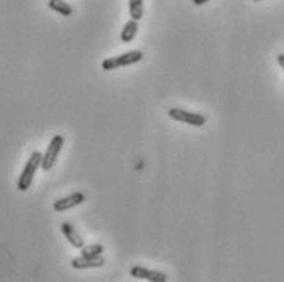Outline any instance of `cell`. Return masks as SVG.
Returning <instances> with one entry per match:
<instances>
[{
	"mask_svg": "<svg viewBox=\"0 0 284 282\" xmlns=\"http://www.w3.org/2000/svg\"><path fill=\"white\" fill-rule=\"evenodd\" d=\"M41 161H43V155L40 151L31 153L30 159L27 161V164H25V168L20 174V179H18V184H17L18 190L25 192V190L30 189V185H31V182H33V177L36 174L38 168H41Z\"/></svg>",
	"mask_w": 284,
	"mask_h": 282,
	"instance_id": "1",
	"label": "cell"
},
{
	"mask_svg": "<svg viewBox=\"0 0 284 282\" xmlns=\"http://www.w3.org/2000/svg\"><path fill=\"white\" fill-rule=\"evenodd\" d=\"M48 7H49L51 10L58 12V14H61L63 17L73 15V7H71L69 4L63 2V0H49V2H48Z\"/></svg>",
	"mask_w": 284,
	"mask_h": 282,
	"instance_id": "10",
	"label": "cell"
},
{
	"mask_svg": "<svg viewBox=\"0 0 284 282\" xmlns=\"http://www.w3.org/2000/svg\"><path fill=\"white\" fill-rule=\"evenodd\" d=\"M143 59V53H141L140 49H135V51H128V53H124L117 56V62H119V67H125V66H130V64L135 62H140Z\"/></svg>",
	"mask_w": 284,
	"mask_h": 282,
	"instance_id": "8",
	"label": "cell"
},
{
	"mask_svg": "<svg viewBox=\"0 0 284 282\" xmlns=\"http://www.w3.org/2000/svg\"><path fill=\"white\" fill-rule=\"evenodd\" d=\"M119 67V62H117V57H108L104 62H102V69L104 70H113Z\"/></svg>",
	"mask_w": 284,
	"mask_h": 282,
	"instance_id": "13",
	"label": "cell"
},
{
	"mask_svg": "<svg viewBox=\"0 0 284 282\" xmlns=\"http://www.w3.org/2000/svg\"><path fill=\"white\" fill-rule=\"evenodd\" d=\"M105 264V259L102 256H81L71 262L74 269H90V267H102Z\"/></svg>",
	"mask_w": 284,
	"mask_h": 282,
	"instance_id": "6",
	"label": "cell"
},
{
	"mask_svg": "<svg viewBox=\"0 0 284 282\" xmlns=\"http://www.w3.org/2000/svg\"><path fill=\"white\" fill-rule=\"evenodd\" d=\"M61 232H63L64 236H66V240H68L74 248L81 249V248L84 246V240L81 238L79 233L76 232V228L71 225V223H63V225H61Z\"/></svg>",
	"mask_w": 284,
	"mask_h": 282,
	"instance_id": "7",
	"label": "cell"
},
{
	"mask_svg": "<svg viewBox=\"0 0 284 282\" xmlns=\"http://www.w3.org/2000/svg\"><path fill=\"white\" fill-rule=\"evenodd\" d=\"M169 117L178 120V121H183V123L192 125V126H204L205 125L204 115L187 112L184 108H169Z\"/></svg>",
	"mask_w": 284,
	"mask_h": 282,
	"instance_id": "3",
	"label": "cell"
},
{
	"mask_svg": "<svg viewBox=\"0 0 284 282\" xmlns=\"http://www.w3.org/2000/svg\"><path fill=\"white\" fill-rule=\"evenodd\" d=\"M277 62H279V66H281L282 70H284V54H279V56H277Z\"/></svg>",
	"mask_w": 284,
	"mask_h": 282,
	"instance_id": "14",
	"label": "cell"
},
{
	"mask_svg": "<svg viewBox=\"0 0 284 282\" xmlns=\"http://www.w3.org/2000/svg\"><path fill=\"white\" fill-rule=\"evenodd\" d=\"M130 274L135 279H146V280H151V282H166L167 280L166 274L159 272V271H150V269H146L143 266L132 267Z\"/></svg>",
	"mask_w": 284,
	"mask_h": 282,
	"instance_id": "5",
	"label": "cell"
},
{
	"mask_svg": "<svg viewBox=\"0 0 284 282\" xmlns=\"http://www.w3.org/2000/svg\"><path fill=\"white\" fill-rule=\"evenodd\" d=\"M81 253H82V256H102V253H104V246H102V245L82 246Z\"/></svg>",
	"mask_w": 284,
	"mask_h": 282,
	"instance_id": "12",
	"label": "cell"
},
{
	"mask_svg": "<svg viewBox=\"0 0 284 282\" xmlns=\"http://www.w3.org/2000/svg\"><path fill=\"white\" fill-rule=\"evenodd\" d=\"M137 31H138V22L132 18V20H128L125 23L124 30H122L120 40L124 41V43H130L133 38H135V35H137Z\"/></svg>",
	"mask_w": 284,
	"mask_h": 282,
	"instance_id": "9",
	"label": "cell"
},
{
	"mask_svg": "<svg viewBox=\"0 0 284 282\" xmlns=\"http://www.w3.org/2000/svg\"><path fill=\"white\" fill-rule=\"evenodd\" d=\"M84 200H86V195H84L82 192H76V194H71L68 197L56 200L53 203V208H54V212H66L69 208H74L77 205H81Z\"/></svg>",
	"mask_w": 284,
	"mask_h": 282,
	"instance_id": "4",
	"label": "cell"
},
{
	"mask_svg": "<svg viewBox=\"0 0 284 282\" xmlns=\"http://www.w3.org/2000/svg\"><path fill=\"white\" fill-rule=\"evenodd\" d=\"M207 2H209V0H192V4H196V5H204Z\"/></svg>",
	"mask_w": 284,
	"mask_h": 282,
	"instance_id": "15",
	"label": "cell"
},
{
	"mask_svg": "<svg viewBox=\"0 0 284 282\" xmlns=\"http://www.w3.org/2000/svg\"><path fill=\"white\" fill-rule=\"evenodd\" d=\"M64 146V136L63 134H54L53 138H51L48 148H46V153L43 155V161H41V169L44 172H48L53 169V166L56 163L58 156H60V153Z\"/></svg>",
	"mask_w": 284,
	"mask_h": 282,
	"instance_id": "2",
	"label": "cell"
},
{
	"mask_svg": "<svg viewBox=\"0 0 284 282\" xmlns=\"http://www.w3.org/2000/svg\"><path fill=\"white\" fill-rule=\"evenodd\" d=\"M128 7H130V17L133 20H141L143 18V0H128Z\"/></svg>",
	"mask_w": 284,
	"mask_h": 282,
	"instance_id": "11",
	"label": "cell"
},
{
	"mask_svg": "<svg viewBox=\"0 0 284 282\" xmlns=\"http://www.w3.org/2000/svg\"><path fill=\"white\" fill-rule=\"evenodd\" d=\"M255 2H260V0H255Z\"/></svg>",
	"mask_w": 284,
	"mask_h": 282,
	"instance_id": "16",
	"label": "cell"
}]
</instances>
